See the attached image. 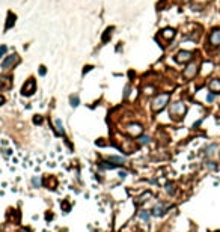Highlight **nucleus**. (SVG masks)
Returning <instances> with one entry per match:
<instances>
[{
    "instance_id": "nucleus-1",
    "label": "nucleus",
    "mask_w": 220,
    "mask_h": 232,
    "mask_svg": "<svg viewBox=\"0 0 220 232\" xmlns=\"http://www.w3.org/2000/svg\"><path fill=\"white\" fill-rule=\"evenodd\" d=\"M169 100H170V95H169V94H160V95L155 97V98L152 100V103H151L152 110H154V112L163 110V109L166 107V104L169 103Z\"/></svg>"
},
{
    "instance_id": "nucleus-2",
    "label": "nucleus",
    "mask_w": 220,
    "mask_h": 232,
    "mask_svg": "<svg viewBox=\"0 0 220 232\" xmlns=\"http://www.w3.org/2000/svg\"><path fill=\"white\" fill-rule=\"evenodd\" d=\"M18 60H20V59H18V56H17L15 53H14V54H11V56H8V57H6V59L2 62V69H3V71L11 69V68H12L15 63H18Z\"/></svg>"
},
{
    "instance_id": "nucleus-3",
    "label": "nucleus",
    "mask_w": 220,
    "mask_h": 232,
    "mask_svg": "<svg viewBox=\"0 0 220 232\" xmlns=\"http://www.w3.org/2000/svg\"><path fill=\"white\" fill-rule=\"evenodd\" d=\"M186 106L183 104V103H175V104H172L170 106V115L172 116H176V118H180V116H183L186 113Z\"/></svg>"
},
{
    "instance_id": "nucleus-4",
    "label": "nucleus",
    "mask_w": 220,
    "mask_h": 232,
    "mask_svg": "<svg viewBox=\"0 0 220 232\" xmlns=\"http://www.w3.org/2000/svg\"><path fill=\"white\" fill-rule=\"evenodd\" d=\"M192 57H193V53H192V51L183 50V51H180V53L175 56V60H176L178 63H186V62H190Z\"/></svg>"
},
{
    "instance_id": "nucleus-5",
    "label": "nucleus",
    "mask_w": 220,
    "mask_h": 232,
    "mask_svg": "<svg viewBox=\"0 0 220 232\" xmlns=\"http://www.w3.org/2000/svg\"><path fill=\"white\" fill-rule=\"evenodd\" d=\"M196 74H198V65H196L195 62H190V63L187 65V68L184 69V79L190 80V79H193Z\"/></svg>"
},
{
    "instance_id": "nucleus-6",
    "label": "nucleus",
    "mask_w": 220,
    "mask_h": 232,
    "mask_svg": "<svg viewBox=\"0 0 220 232\" xmlns=\"http://www.w3.org/2000/svg\"><path fill=\"white\" fill-rule=\"evenodd\" d=\"M35 88H36V83H35V80L33 79H29L27 82H26V85L23 86V89H21V94L23 95H32L33 92H35Z\"/></svg>"
},
{
    "instance_id": "nucleus-7",
    "label": "nucleus",
    "mask_w": 220,
    "mask_h": 232,
    "mask_svg": "<svg viewBox=\"0 0 220 232\" xmlns=\"http://www.w3.org/2000/svg\"><path fill=\"white\" fill-rule=\"evenodd\" d=\"M127 133L130 136H133V137H137V136H140L143 133V127L140 124H130L127 127Z\"/></svg>"
},
{
    "instance_id": "nucleus-8",
    "label": "nucleus",
    "mask_w": 220,
    "mask_h": 232,
    "mask_svg": "<svg viewBox=\"0 0 220 232\" xmlns=\"http://www.w3.org/2000/svg\"><path fill=\"white\" fill-rule=\"evenodd\" d=\"M210 44L213 47H219L220 45V29H214L210 35Z\"/></svg>"
},
{
    "instance_id": "nucleus-9",
    "label": "nucleus",
    "mask_w": 220,
    "mask_h": 232,
    "mask_svg": "<svg viewBox=\"0 0 220 232\" xmlns=\"http://www.w3.org/2000/svg\"><path fill=\"white\" fill-rule=\"evenodd\" d=\"M210 91L213 94H220V80L219 79H214L210 82Z\"/></svg>"
},
{
    "instance_id": "nucleus-10",
    "label": "nucleus",
    "mask_w": 220,
    "mask_h": 232,
    "mask_svg": "<svg viewBox=\"0 0 220 232\" xmlns=\"http://www.w3.org/2000/svg\"><path fill=\"white\" fill-rule=\"evenodd\" d=\"M161 38H164L166 41H170V39H173L175 38V30L173 29H164L163 32H161Z\"/></svg>"
},
{
    "instance_id": "nucleus-11",
    "label": "nucleus",
    "mask_w": 220,
    "mask_h": 232,
    "mask_svg": "<svg viewBox=\"0 0 220 232\" xmlns=\"http://www.w3.org/2000/svg\"><path fill=\"white\" fill-rule=\"evenodd\" d=\"M11 88V80L9 79H0V89H9Z\"/></svg>"
},
{
    "instance_id": "nucleus-12",
    "label": "nucleus",
    "mask_w": 220,
    "mask_h": 232,
    "mask_svg": "<svg viewBox=\"0 0 220 232\" xmlns=\"http://www.w3.org/2000/svg\"><path fill=\"white\" fill-rule=\"evenodd\" d=\"M54 124H56V131H57V134H63V133H65V130H63V125H62L60 119H56V121H54Z\"/></svg>"
},
{
    "instance_id": "nucleus-13",
    "label": "nucleus",
    "mask_w": 220,
    "mask_h": 232,
    "mask_svg": "<svg viewBox=\"0 0 220 232\" xmlns=\"http://www.w3.org/2000/svg\"><path fill=\"white\" fill-rule=\"evenodd\" d=\"M14 23H15V15L14 14H9L8 15V23H6V29H11L14 26Z\"/></svg>"
},
{
    "instance_id": "nucleus-14",
    "label": "nucleus",
    "mask_w": 220,
    "mask_h": 232,
    "mask_svg": "<svg viewBox=\"0 0 220 232\" xmlns=\"http://www.w3.org/2000/svg\"><path fill=\"white\" fill-rule=\"evenodd\" d=\"M164 213V208H163V205H157L154 210H152V214L154 216H161Z\"/></svg>"
},
{
    "instance_id": "nucleus-15",
    "label": "nucleus",
    "mask_w": 220,
    "mask_h": 232,
    "mask_svg": "<svg viewBox=\"0 0 220 232\" xmlns=\"http://www.w3.org/2000/svg\"><path fill=\"white\" fill-rule=\"evenodd\" d=\"M139 217H140L142 220H145V222L149 220V214H148V211H140V213H139Z\"/></svg>"
},
{
    "instance_id": "nucleus-16",
    "label": "nucleus",
    "mask_w": 220,
    "mask_h": 232,
    "mask_svg": "<svg viewBox=\"0 0 220 232\" xmlns=\"http://www.w3.org/2000/svg\"><path fill=\"white\" fill-rule=\"evenodd\" d=\"M166 192H167L169 195H173V193H175V185H173V184H167V185H166Z\"/></svg>"
},
{
    "instance_id": "nucleus-17",
    "label": "nucleus",
    "mask_w": 220,
    "mask_h": 232,
    "mask_svg": "<svg viewBox=\"0 0 220 232\" xmlns=\"http://www.w3.org/2000/svg\"><path fill=\"white\" fill-rule=\"evenodd\" d=\"M71 106L73 107H77L79 106V97L76 95V97H71Z\"/></svg>"
},
{
    "instance_id": "nucleus-18",
    "label": "nucleus",
    "mask_w": 220,
    "mask_h": 232,
    "mask_svg": "<svg viewBox=\"0 0 220 232\" xmlns=\"http://www.w3.org/2000/svg\"><path fill=\"white\" fill-rule=\"evenodd\" d=\"M214 149H217V145H211V146H208V148H207V154H208V155H211Z\"/></svg>"
},
{
    "instance_id": "nucleus-19",
    "label": "nucleus",
    "mask_w": 220,
    "mask_h": 232,
    "mask_svg": "<svg viewBox=\"0 0 220 232\" xmlns=\"http://www.w3.org/2000/svg\"><path fill=\"white\" fill-rule=\"evenodd\" d=\"M110 161H116V163H124L125 160L122 157H110Z\"/></svg>"
},
{
    "instance_id": "nucleus-20",
    "label": "nucleus",
    "mask_w": 220,
    "mask_h": 232,
    "mask_svg": "<svg viewBox=\"0 0 220 232\" xmlns=\"http://www.w3.org/2000/svg\"><path fill=\"white\" fill-rule=\"evenodd\" d=\"M149 140H151V139H149L148 136H142V137L139 139V142H140V143H149Z\"/></svg>"
},
{
    "instance_id": "nucleus-21",
    "label": "nucleus",
    "mask_w": 220,
    "mask_h": 232,
    "mask_svg": "<svg viewBox=\"0 0 220 232\" xmlns=\"http://www.w3.org/2000/svg\"><path fill=\"white\" fill-rule=\"evenodd\" d=\"M32 184H33L35 187H39V185H41V179H39V178H33V179H32Z\"/></svg>"
},
{
    "instance_id": "nucleus-22",
    "label": "nucleus",
    "mask_w": 220,
    "mask_h": 232,
    "mask_svg": "<svg viewBox=\"0 0 220 232\" xmlns=\"http://www.w3.org/2000/svg\"><path fill=\"white\" fill-rule=\"evenodd\" d=\"M205 164H207V166H208V167H210V169H216V164H214V163H213V161H207V163H205Z\"/></svg>"
},
{
    "instance_id": "nucleus-23",
    "label": "nucleus",
    "mask_w": 220,
    "mask_h": 232,
    "mask_svg": "<svg viewBox=\"0 0 220 232\" xmlns=\"http://www.w3.org/2000/svg\"><path fill=\"white\" fill-rule=\"evenodd\" d=\"M5 53H6V47H5V45H2V47H0V59H2V56H3Z\"/></svg>"
},
{
    "instance_id": "nucleus-24",
    "label": "nucleus",
    "mask_w": 220,
    "mask_h": 232,
    "mask_svg": "<svg viewBox=\"0 0 220 232\" xmlns=\"http://www.w3.org/2000/svg\"><path fill=\"white\" fill-rule=\"evenodd\" d=\"M152 91H154V88H145V94H152Z\"/></svg>"
},
{
    "instance_id": "nucleus-25",
    "label": "nucleus",
    "mask_w": 220,
    "mask_h": 232,
    "mask_svg": "<svg viewBox=\"0 0 220 232\" xmlns=\"http://www.w3.org/2000/svg\"><path fill=\"white\" fill-rule=\"evenodd\" d=\"M213 100H214V95H213V94H211V95H208V97H207V101H208V103H211V101H213Z\"/></svg>"
},
{
    "instance_id": "nucleus-26",
    "label": "nucleus",
    "mask_w": 220,
    "mask_h": 232,
    "mask_svg": "<svg viewBox=\"0 0 220 232\" xmlns=\"http://www.w3.org/2000/svg\"><path fill=\"white\" fill-rule=\"evenodd\" d=\"M33 122H35V124H41V122H42V119H41V118H35V119H33Z\"/></svg>"
},
{
    "instance_id": "nucleus-27",
    "label": "nucleus",
    "mask_w": 220,
    "mask_h": 232,
    "mask_svg": "<svg viewBox=\"0 0 220 232\" xmlns=\"http://www.w3.org/2000/svg\"><path fill=\"white\" fill-rule=\"evenodd\" d=\"M39 72H41V76H44V74H45V66H41Z\"/></svg>"
},
{
    "instance_id": "nucleus-28",
    "label": "nucleus",
    "mask_w": 220,
    "mask_h": 232,
    "mask_svg": "<svg viewBox=\"0 0 220 232\" xmlns=\"http://www.w3.org/2000/svg\"><path fill=\"white\" fill-rule=\"evenodd\" d=\"M3 103H5V98H3V97H2V95H0V106H2V104H3Z\"/></svg>"
},
{
    "instance_id": "nucleus-29",
    "label": "nucleus",
    "mask_w": 220,
    "mask_h": 232,
    "mask_svg": "<svg viewBox=\"0 0 220 232\" xmlns=\"http://www.w3.org/2000/svg\"><path fill=\"white\" fill-rule=\"evenodd\" d=\"M217 60H219V62H220V53H219V54H217Z\"/></svg>"
},
{
    "instance_id": "nucleus-30",
    "label": "nucleus",
    "mask_w": 220,
    "mask_h": 232,
    "mask_svg": "<svg viewBox=\"0 0 220 232\" xmlns=\"http://www.w3.org/2000/svg\"><path fill=\"white\" fill-rule=\"evenodd\" d=\"M216 232H220V231H216Z\"/></svg>"
}]
</instances>
